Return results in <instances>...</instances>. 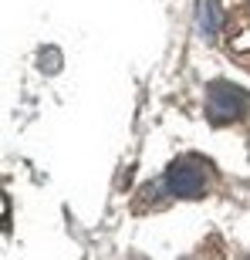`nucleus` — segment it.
Returning a JSON list of instances; mask_svg holds the SVG:
<instances>
[{"label": "nucleus", "mask_w": 250, "mask_h": 260, "mask_svg": "<svg viewBox=\"0 0 250 260\" xmlns=\"http://www.w3.org/2000/svg\"><path fill=\"white\" fill-rule=\"evenodd\" d=\"M196 30L206 41H216V30H220V0H200L196 4Z\"/></svg>", "instance_id": "7ed1b4c3"}, {"label": "nucleus", "mask_w": 250, "mask_h": 260, "mask_svg": "<svg viewBox=\"0 0 250 260\" xmlns=\"http://www.w3.org/2000/svg\"><path fill=\"white\" fill-rule=\"evenodd\" d=\"M247 91H240L230 81H216V85L206 88V118L213 125H230V122H240L243 108H247Z\"/></svg>", "instance_id": "f03ea898"}, {"label": "nucleus", "mask_w": 250, "mask_h": 260, "mask_svg": "<svg viewBox=\"0 0 250 260\" xmlns=\"http://www.w3.org/2000/svg\"><path fill=\"white\" fill-rule=\"evenodd\" d=\"M213 179H216V169L203 155H183L166 169L163 189L169 196H179V200H196V196H203L210 189Z\"/></svg>", "instance_id": "f257e3e1"}]
</instances>
